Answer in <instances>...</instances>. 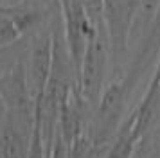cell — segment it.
<instances>
[{
  "label": "cell",
  "mask_w": 160,
  "mask_h": 158,
  "mask_svg": "<svg viewBox=\"0 0 160 158\" xmlns=\"http://www.w3.org/2000/svg\"><path fill=\"white\" fill-rule=\"evenodd\" d=\"M0 101L4 119L31 140L36 124V102L29 81V68L23 59H18L11 68L0 74Z\"/></svg>",
  "instance_id": "1"
},
{
  "label": "cell",
  "mask_w": 160,
  "mask_h": 158,
  "mask_svg": "<svg viewBox=\"0 0 160 158\" xmlns=\"http://www.w3.org/2000/svg\"><path fill=\"white\" fill-rule=\"evenodd\" d=\"M133 88L135 86L126 77L115 79L104 88L99 104L95 106L92 124L88 128L94 142L102 149H108L110 142L115 138L119 128L122 126L124 111H126Z\"/></svg>",
  "instance_id": "2"
},
{
  "label": "cell",
  "mask_w": 160,
  "mask_h": 158,
  "mask_svg": "<svg viewBox=\"0 0 160 158\" xmlns=\"http://www.w3.org/2000/svg\"><path fill=\"white\" fill-rule=\"evenodd\" d=\"M110 54L112 52H110L106 25H99L95 27L94 34L87 45V52L78 76V88L90 108H95L99 104V99L106 88L104 81L108 72Z\"/></svg>",
  "instance_id": "3"
},
{
  "label": "cell",
  "mask_w": 160,
  "mask_h": 158,
  "mask_svg": "<svg viewBox=\"0 0 160 158\" xmlns=\"http://www.w3.org/2000/svg\"><path fill=\"white\" fill-rule=\"evenodd\" d=\"M59 9H61V22H63V36H65V43L76 70V81H78L87 45L94 34L95 27L92 25L81 0H68L67 4L59 6Z\"/></svg>",
  "instance_id": "4"
},
{
  "label": "cell",
  "mask_w": 160,
  "mask_h": 158,
  "mask_svg": "<svg viewBox=\"0 0 160 158\" xmlns=\"http://www.w3.org/2000/svg\"><path fill=\"white\" fill-rule=\"evenodd\" d=\"M142 0H104V23L108 32L110 52L121 61L128 49L131 25L140 11Z\"/></svg>",
  "instance_id": "5"
},
{
  "label": "cell",
  "mask_w": 160,
  "mask_h": 158,
  "mask_svg": "<svg viewBox=\"0 0 160 158\" xmlns=\"http://www.w3.org/2000/svg\"><path fill=\"white\" fill-rule=\"evenodd\" d=\"M52 59H54V34L52 31H42L34 36L29 52V81L34 102H38L45 93L52 72Z\"/></svg>",
  "instance_id": "6"
},
{
  "label": "cell",
  "mask_w": 160,
  "mask_h": 158,
  "mask_svg": "<svg viewBox=\"0 0 160 158\" xmlns=\"http://www.w3.org/2000/svg\"><path fill=\"white\" fill-rule=\"evenodd\" d=\"M88 102L85 97L81 95L79 88L74 86V90L70 92L68 99L63 102L61 106V113H59V126L58 133L68 146H72L79 136L87 133V115H88Z\"/></svg>",
  "instance_id": "7"
},
{
  "label": "cell",
  "mask_w": 160,
  "mask_h": 158,
  "mask_svg": "<svg viewBox=\"0 0 160 158\" xmlns=\"http://www.w3.org/2000/svg\"><path fill=\"white\" fill-rule=\"evenodd\" d=\"M158 113H160V83L149 81L144 97L138 102L137 110L133 111V115H135V128L133 129H135L138 142L151 131L155 121L158 119Z\"/></svg>",
  "instance_id": "8"
},
{
  "label": "cell",
  "mask_w": 160,
  "mask_h": 158,
  "mask_svg": "<svg viewBox=\"0 0 160 158\" xmlns=\"http://www.w3.org/2000/svg\"><path fill=\"white\" fill-rule=\"evenodd\" d=\"M106 149L99 147L94 142V138L90 135V131H87L83 136H79L76 142L70 146L68 149V158H102Z\"/></svg>",
  "instance_id": "9"
},
{
  "label": "cell",
  "mask_w": 160,
  "mask_h": 158,
  "mask_svg": "<svg viewBox=\"0 0 160 158\" xmlns=\"http://www.w3.org/2000/svg\"><path fill=\"white\" fill-rule=\"evenodd\" d=\"M22 31L16 25V22L8 16V14L0 13V47H8L16 40H20Z\"/></svg>",
  "instance_id": "10"
},
{
  "label": "cell",
  "mask_w": 160,
  "mask_h": 158,
  "mask_svg": "<svg viewBox=\"0 0 160 158\" xmlns=\"http://www.w3.org/2000/svg\"><path fill=\"white\" fill-rule=\"evenodd\" d=\"M27 158H47V151H45L43 136H42V129H40V126H38V124H34L32 135H31Z\"/></svg>",
  "instance_id": "11"
},
{
  "label": "cell",
  "mask_w": 160,
  "mask_h": 158,
  "mask_svg": "<svg viewBox=\"0 0 160 158\" xmlns=\"http://www.w3.org/2000/svg\"><path fill=\"white\" fill-rule=\"evenodd\" d=\"M160 6V0H142L140 2V11H138V16L142 20V29H148L151 20L155 18V13Z\"/></svg>",
  "instance_id": "12"
},
{
  "label": "cell",
  "mask_w": 160,
  "mask_h": 158,
  "mask_svg": "<svg viewBox=\"0 0 160 158\" xmlns=\"http://www.w3.org/2000/svg\"><path fill=\"white\" fill-rule=\"evenodd\" d=\"M68 149H70V146L65 142V138L59 133H56V138H54L49 158H68Z\"/></svg>",
  "instance_id": "13"
},
{
  "label": "cell",
  "mask_w": 160,
  "mask_h": 158,
  "mask_svg": "<svg viewBox=\"0 0 160 158\" xmlns=\"http://www.w3.org/2000/svg\"><path fill=\"white\" fill-rule=\"evenodd\" d=\"M151 81H155V83H160V50H158V57H157V67H155V72H153Z\"/></svg>",
  "instance_id": "14"
},
{
  "label": "cell",
  "mask_w": 160,
  "mask_h": 158,
  "mask_svg": "<svg viewBox=\"0 0 160 158\" xmlns=\"http://www.w3.org/2000/svg\"><path fill=\"white\" fill-rule=\"evenodd\" d=\"M2 124H4V106H0V131H2Z\"/></svg>",
  "instance_id": "15"
},
{
  "label": "cell",
  "mask_w": 160,
  "mask_h": 158,
  "mask_svg": "<svg viewBox=\"0 0 160 158\" xmlns=\"http://www.w3.org/2000/svg\"><path fill=\"white\" fill-rule=\"evenodd\" d=\"M157 158H160V138H158V144H157Z\"/></svg>",
  "instance_id": "16"
},
{
  "label": "cell",
  "mask_w": 160,
  "mask_h": 158,
  "mask_svg": "<svg viewBox=\"0 0 160 158\" xmlns=\"http://www.w3.org/2000/svg\"><path fill=\"white\" fill-rule=\"evenodd\" d=\"M0 106H2V101H0Z\"/></svg>",
  "instance_id": "17"
}]
</instances>
